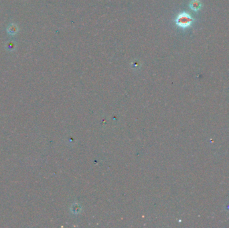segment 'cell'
<instances>
[{"label":"cell","instance_id":"obj_1","mask_svg":"<svg viewBox=\"0 0 229 228\" xmlns=\"http://www.w3.org/2000/svg\"><path fill=\"white\" fill-rule=\"evenodd\" d=\"M190 22H191V18L186 13H182L181 15H179L178 17L177 20H176V24L179 26L183 27L188 26Z\"/></svg>","mask_w":229,"mask_h":228},{"label":"cell","instance_id":"obj_2","mask_svg":"<svg viewBox=\"0 0 229 228\" xmlns=\"http://www.w3.org/2000/svg\"><path fill=\"white\" fill-rule=\"evenodd\" d=\"M17 30H18V28H17V27L15 25V24H11L8 29L9 34L12 35L16 34L17 32Z\"/></svg>","mask_w":229,"mask_h":228},{"label":"cell","instance_id":"obj_3","mask_svg":"<svg viewBox=\"0 0 229 228\" xmlns=\"http://www.w3.org/2000/svg\"><path fill=\"white\" fill-rule=\"evenodd\" d=\"M14 46H15V44H14V43L12 42H9L7 44V48H8V50H13Z\"/></svg>","mask_w":229,"mask_h":228}]
</instances>
